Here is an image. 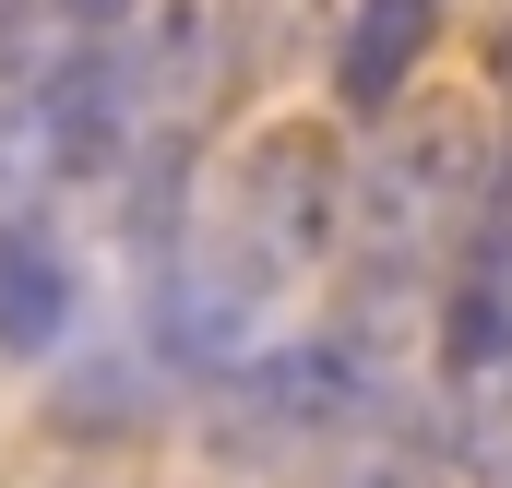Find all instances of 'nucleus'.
I'll use <instances>...</instances> for the list:
<instances>
[{"mask_svg":"<svg viewBox=\"0 0 512 488\" xmlns=\"http://www.w3.org/2000/svg\"><path fill=\"white\" fill-rule=\"evenodd\" d=\"M489 227V131L477 108H382V143L346 167V250L382 286H429Z\"/></svg>","mask_w":512,"mask_h":488,"instance_id":"1","label":"nucleus"},{"mask_svg":"<svg viewBox=\"0 0 512 488\" xmlns=\"http://www.w3.org/2000/svg\"><path fill=\"white\" fill-rule=\"evenodd\" d=\"M215 227L251 250L274 286L322 274L334 239H346V143H334V120H274V131H251Z\"/></svg>","mask_w":512,"mask_h":488,"instance_id":"2","label":"nucleus"},{"mask_svg":"<svg viewBox=\"0 0 512 488\" xmlns=\"http://www.w3.org/2000/svg\"><path fill=\"white\" fill-rule=\"evenodd\" d=\"M382 417V381L358 334H298V346H262L239 358V405H227V441L251 453H334L346 429Z\"/></svg>","mask_w":512,"mask_h":488,"instance_id":"3","label":"nucleus"},{"mask_svg":"<svg viewBox=\"0 0 512 488\" xmlns=\"http://www.w3.org/2000/svg\"><path fill=\"white\" fill-rule=\"evenodd\" d=\"M429 36H441V0H346V24H334V108L346 120H382L405 108V84L429 72Z\"/></svg>","mask_w":512,"mask_h":488,"instance_id":"4","label":"nucleus"},{"mask_svg":"<svg viewBox=\"0 0 512 488\" xmlns=\"http://www.w3.org/2000/svg\"><path fill=\"white\" fill-rule=\"evenodd\" d=\"M72 334V250L36 215H0V358H60Z\"/></svg>","mask_w":512,"mask_h":488,"instance_id":"5","label":"nucleus"},{"mask_svg":"<svg viewBox=\"0 0 512 488\" xmlns=\"http://www.w3.org/2000/svg\"><path fill=\"white\" fill-rule=\"evenodd\" d=\"M334 48V0H215V60L227 84H286Z\"/></svg>","mask_w":512,"mask_h":488,"instance_id":"6","label":"nucleus"},{"mask_svg":"<svg viewBox=\"0 0 512 488\" xmlns=\"http://www.w3.org/2000/svg\"><path fill=\"white\" fill-rule=\"evenodd\" d=\"M322 488H441V465H429V441H417V429L370 417V429H346V441H334Z\"/></svg>","mask_w":512,"mask_h":488,"instance_id":"7","label":"nucleus"},{"mask_svg":"<svg viewBox=\"0 0 512 488\" xmlns=\"http://www.w3.org/2000/svg\"><path fill=\"white\" fill-rule=\"evenodd\" d=\"M60 12H72V24H120L131 0H60Z\"/></svg>","mask_w":512,"mask_h":488,"instance_id":"8","label":"nucleus"},{"mask_svg":"<svg viewBox=\"0 0 512 488\" xmlns=\"http://www.w3.org/2000/svg\"><path fill=\"white\" fill-rule=\"evenodd\" d=\"M60 488H131V477H108V465H84V477H60Z\"/></svg>","mask_w":512,"mask_h":488,"instance_id":"9","label":"nucleus"},{"mask_svg":"<svg viewBox=\"0 0 512 488\" xmlns=\"http://www.w3.org/2000/svg\"><path fill=\"white\" fill-rule=\"evenodd\" d=\"M501 96H512V24H501Z\"/></svg>","mask_w":512,"mask_h":488,"instance_id":"10","label":"nucleus"}]
</instances>
